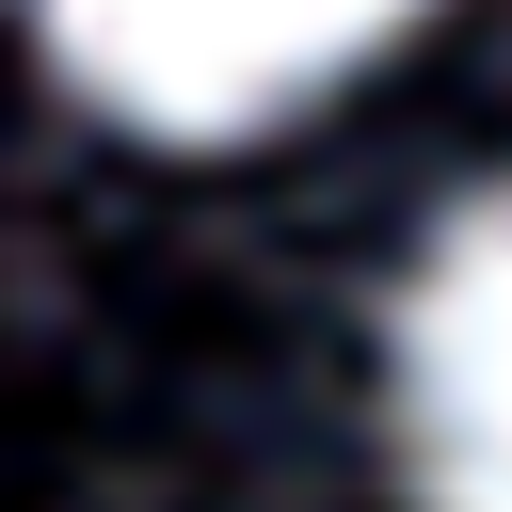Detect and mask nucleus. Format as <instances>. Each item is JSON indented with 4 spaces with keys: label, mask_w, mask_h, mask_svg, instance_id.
<instances>
[{
    "label": "nucleus",
    "mask_w": 512,
    "mask_h": 512,
    "mask_svg": "<svg viewBox=\"0 0 512 512\" xmlns=\"http://www.w3.org/2000/svg\"><path fill=\"white\" fill-rule=\"evenodd\" d=\"M64 80L160 144H224V128H272L304 112L336 64H368L416 0H32Z\"/></svg>",
    "instance_id": "f257e3e1"
},
{
    "label": "nucleus",
    "mask_w": 512,
    "mask_h": 512,
    "mask_svg": "<svg viewBox=\"0 0 512 512\" xmlns=\"http://www.w3.org/2000/svg\"><path fill=\"white\" fill-rule=\"evenodd\" d=\"M400 448L432 512H512V176L400 288Z\"/></svg>",
    "instance_id": "f03ea898"
}]
</instances>
